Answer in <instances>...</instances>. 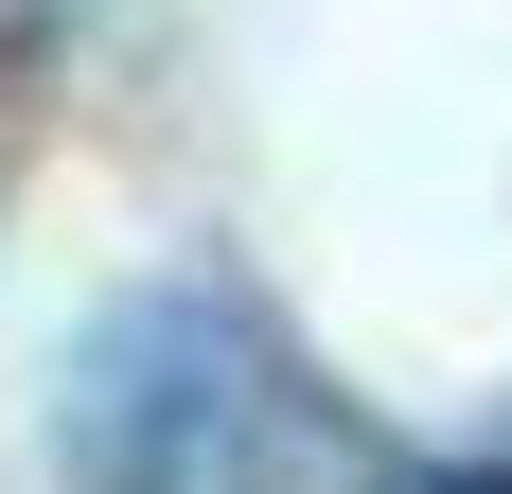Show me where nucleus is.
Returning <instances> with one entry per match:
<instances>
[{"mask_svg": "<svg viewBox=\"0 0 512 494\" xmlns=\"http://www.w3.org/2000/svg\"><path fill=\"white\" fill-rule=\"evenodd\" d=\"M318 406L230 283H124L53 371V477L71 494H265Z\"/></svg>", "mask_w": 512, "mask_h": 494, "instance_id": "f257e3e1", "label": "nucleus"}, {"mask_svg": "<svg viewBox=\"0 0 512 494\" xmlns=\"http://www.w3.org/2000/svg\"><path fill=\"white\" fill-rule=\"evenodd\" d=\"M53 18H71V0H0V159H18V106H36V71H53Z\"/></svg>", "mask_w": 512, "mask_h": 494, "instance_id": "f03ea898", "label": "nucleus"}, {"mask_svg": "<svg viewBox=\"0 0 512 494\" xmlns=\"http://www.w3.org/2000/svg\"><path fill=\"white\" fill-rule=\"evenodd\" d=\"M371 494H512V459H389Z\"/></svg>", "mask_w": 512, "mask_h": 494, "instance_id": "7ed1b4c3", "label": "nucleus"}]
</instances>
